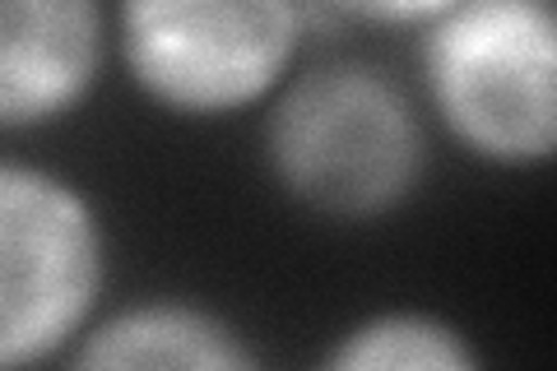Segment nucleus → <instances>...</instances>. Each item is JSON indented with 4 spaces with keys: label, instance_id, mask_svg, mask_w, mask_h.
<instances>
[{
    "label": "nucleus",
    "instance_id": "f257e3e1",
    "mask_svg": "<svg viewBox=\"0 0 557 371\" xmlns=\"http://www.w3.org/2000/svg\"><path fill=\"white\" fill-rule=\"evenodd\" d=\"M260 145L288 200L339 223L395 214L428 172L409 88L372 61H321L288 75L270 98Z\"/></svg>",
    "mask_w": 557,
    "mask_h": 371
},
{
    "label": "nucleus",
    "instance_id": "f03ea898",
    "mask_svg": "<svg viewBox=\"0 0 557 371\" xmlns=\"http://www.w3.org/2000/svg\"><path fill=\"white\" fill-rule=\"evenodd\" d=\"M423 84L460 149L497 168L557 153V20L539 0H460L423 24Z\"/></svg>",
    "mask_w": 557,
    "mask_h": 371
},
{
    "label": "nucleus",
    "instance_id": "7ed1b4c3",
    "mask_svg": "<svg viewBox=\"0 0 557 371\" xmlns=\"http://www.w3.org/2000/svg\"><path fill=\"white\" fill-rule=\"evenodd\" d=\"M131 84L177 116H233L284 88L307 10L288 0H131L112 14Z\"/></svg>",
    "mask_w": 557,
    "mask_h": 371
},
{
    "label": "nucleus",
    "instance_id": "20e7f679",
    "mask_svg": "<svg viewBox=\"0 0 557 371\" xmlns=\"http://www.w3.org/2000/svg\"><path fill=\"white\" fill-rule=\"evenodd\" d=\"M108 284V233L70 176L0 158V371H28L84 334Z\"/></svg>",
    "mask_w": 557,
    "mask_h": 371
},
{
    "label": "nucleus",
    "instance_id": "39448f33",
    "mask_svg": "<svg viewBox=\"0 0 557 371\" xmlns=\"http://www.w3.org/2000/svg\"><path fill=\"white\" fill-rule=\"evenodd\" d=\"M108 24L94 0H0V131L75 112L108 61Z\"/></svg>",
    "mask_w": 557,
    "mask_h": 371
},
{
    "label": "nucleus",
    "instance_id": "423d86ee",
    "mask_svg": "<svg viewBox=\"0 0 557 371\" xmlns=\"http://www.w3.org/2000/svg\"><path fill=\"white\" fill-rule=\"evenodd\" d=\"M65 371H265V362L219 311L159 297L84 330Z\"/></svg>",
    "mask_w": 557,
    "mask_h": 371
},
{
    "label": "nucleus",
    "instance_id": "0eeeda50",
    "mask_svg": "<svg viewBox=\"0 0 557 371\" xmlns=\"http://www.w3.org/2000/svg\"><path fill=\"white\" fill-rule=\"evenodd\" d=\"M317 371H483L469 334L423 307L362 316L325 348Z\"/></svg>",
    "mask_w": 557,
    "mask_h": 371
}]
</instances>
